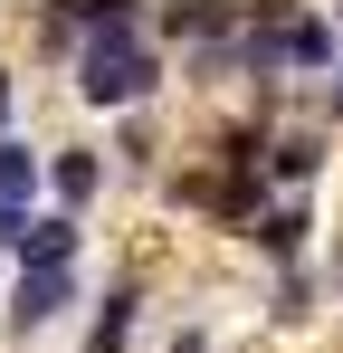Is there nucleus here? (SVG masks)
Returning a JSON list of instances; mask_svg holds the SVG:
<instances>
[{"mask_svg":"<svg viewBox=\"0 0 343 353\" xmlns=\"http://www.w3.org/2000/svg\"><path fill=\"white\" fill-rule=\"evenodd\" d=\"M153 86H163V67H153V39H143L134 19H114V29H96V39L76 48V96H86V105H105V115L143 105Z\"/></svg>","mask_w":343,"mask_h":353,"instance_id":"obj_1","label":"nucleus"},{"mask_svg":"<svg viewBox=\"0 0 343 353\" xmlns=\"http://www.w3.org/2000/svg\"><path fill=\"white\" fill-rule=\"evenodd\" d=\"M39 191H48V153H29L19 134H0V248L39 220V210H29Z\"/></svg>","mask_w":343,"mask_h":353,"instance_id":"obj_2","label":"nucleus"},{"mask_svg":"<svg viewBox=\"0 0 343 353\" xmlns=\"http://www.w3.org/2000/svg\"><path fill=\"white\" fill-rule=\"evenodd\" d=\"M67 305H76V268H19V287H10V334H19V344L48 334Z\"/></svg>","mask_w":343,"mask_h":353,"instance_id":"obj_3","label":"nucleus"},{"mask_svg":"<svg viewBox=\"0 0 343 353\" xmlns=\"http://www.w3.org/2000/svg\"><path fill=\"white\" fill-rule=\"evenodd\" d=\"M76 248H86V220H76V210H39L29 230L10 239L19 268H76Z\"/></svg>","mask_w":343,"mask_h":353,"instance_id":"obj_4","label":"nucleus"},{"mask_svg":"<svg viewBox=\"0 0 343 353\" xmlns=\"http://www.w3.org/2000/svg\"><path fill=\"white\" fill-rule=\"evenodd\" d=\"M248 239H258V258H277V268H305V248H315V210H305V201H267Z\"/></svg>","mask_w":343,"mask_h":353,"instance_id":"obj_5","label":"nucleus"},{"mask_svg":"<svg viewBox=\"0 0 343 353\" xmlns=\"http://www.w3.org/2000/svg\"><path fill=\"white\" fill-rule=\"evenodd\" d=\"M96 191H105V163H96L86 143H57V153H48V201L86 220V210H96Z\"/></svg>","mask_w":343,"mask_h":353,"instance_id":"obj_6","label":"nucleus"},{"mask_svg":"<svg viewBox=\"0 0 343 353\" xmlns=\"http://www.w3.org/2000/svg\"><path fill=\"white\" fill-rule=\"evenodd\" d=\"M134 315H143V287L114 277V287L96 296V315H86V353H124V344H134Z\"/></svg>","mask_w":343,"mask_h":353,"instance_id":"obj_7","label":"nucleus"},{"mask_svg":"<svg viewBox=\"0 0 343 353\" xmlns=\"http://www.w3.org/2000/svg\"><path fill=\"white\" fill-rule=\"evenodd\" d=\"M334 48H343V19H324V10H295V19H286V77L334 67Z\"/></svg>","mask_w":343,"mask_h":353,"instance_id":"obj_8","label":"nucleus"},{"mask_svg":"<svg viewBox=\"0 0 343 353\" xmlns=\"http://www.w3.org/2000/svg\"><path fill=\"white\" fill-rule=\"evenodd\" d=\"M315 172H324V143H315V134H277V143H267V181L305 191Z\"/></svg>","mask_w":343,"mask_h":353,"instance_id":"obj_9","label":"nucleus"},{"mask_svg":"<svg viewBox=\"0 0 343 353\" xmlns=\"http://www.w3.org/2000/svg\"><path fill=\"white\" fill-rule=\"evenodd\" d=\"M305 315H315V277L286 268V277H277V325H305Z\"/></svg>","mask_w":343,"mask_h":353,"instance_id":"obj_10","label":"nucleus"},{"mask_svg":"<svg viewBox=\"0 0 343 353\" xmlns=\"http://www.w3.org/2000/svg\"><path fill=\"white\" fill-rule=\"evenodd\" d=\"M10 105H19V77L0 67V134H10Z\"/></svg>","mask_w":343,"mask_h":353,"instance_id":"obj_11","label":"nucleus"}]
</instances>
